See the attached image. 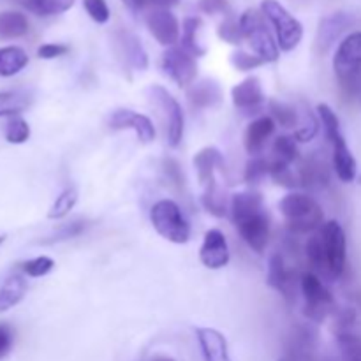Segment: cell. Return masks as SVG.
Segmentation results:
<instances>
[{"label": "cell", "instance_id": "ba28073f", "mask_svg": "<svg viewBox=\"0 0 361 361\" xmlns=\"http://www.w3.org/2000/svg\"><path fill=\"white\" fill-rule=\"evenodd\" d=\"M323 242L324 257H326L330 279H341L345 271L348 263V243H345V233L337 221H330L323 226L319 233Z\"/></svg>", "mask_w": 361, "mask_h": 361}, {"label": "cell", "instance_id": "5bb4252c", "mask_svg": "<svg viewBox=\"0 0 361 361\" xmlns=\"http://www.w3.org/2000/svg\"><path fill=\"white\" fill-rule=\"evenodd\" d=\"M200 259L208 270H221L229 263V247L224 233L219 229H208L204 233L203 245L200 249Z\"/></svg>", "mask_w": 361, "mask_h": 361}, {"label": "cell", "instance_id": "e575fe53", "mask_svg": "<svg viewBox=\"0 0 361 361\" xmlns=\"http://www.w3.org/2000/svg\"><path fill=\"white\" fill-rule=\"evenodd\" d=\"M268 108L271 111V118L277 123H281L282 127H295L298 123V113H296L293 106L286 104V102L270 101L268 102Z\"/></svg>", "mask_w": 361, "mask_h": 361}, {"label": "cell", "instance_id": "3957f363", "mask_svg": "<svg viewBox=\"0 0 361 361\" xmlns=\"http://www.w3.org/2000/svg\"><path fill=\"white\" fill-rule=\"evenodd\" d=\"M334 71L342 90L356 94L361 83V32H353L338 44Z\"/></svg>", "mask_w": 361, "mask_h": 361}, {"label": "cell", "instance_id": "d590c367", "mask_svg": "<svg viewBox=\"0 0 361 361\" xmlns=\"http://www.w3.org/2000/svg\"><path fill=\"white\" fill-rule=\"evenodd\" d=\"M20 268L27 277L39 279L48 275L49 271L55 268V261L48 256H39V257H34V259H28L25 261V263H21Z\"/></svg>", "mask_w": 361, "mask_h": 361}, {"label": "cell", "instance_id": "4316f807", "mask_svg": "<svg viewBox=\"0 0 361 361\" xmlns=\"http://www.w3.org/2000/svg\"><path fill=\"white\" fill-rule=\"evenodd\" d=\"M35 16H55L69 11L76 0H14Z\"/></svg>", "mask_w": 361, "mask_h": 361}, {"label": "cell", "instance_id": "836d02e7", "mask_svg": "<svg viewBox=\"0 0 361 361\" xmlns=\"http://www.w3.org/2000/svg\"><path fill=\"white\" fill-rule=\"evenodd\" d=\"M344 361H361V338L349 331H341L337 337Z\"/></svg>", "mask_w": 361, "mask_h": 361}, {"label": "cell", "instance_id": "7402d4cb", "mask_svg": "<svg viewBox=\"0 0 361 361\" xmlns=\"http://www.w3.org/2000/svg\"><path fill=\"white\" fill-rule=\"evenodd\" d=\"M27 279L21 274H11L0 284V312H7L16 307L27 295Z\"/></svg>", "mask_w": 361, "mask_h": 361}, {"label": "cell", "instance_id": "1f68e13d", "mask_svg": "<svg viewBox=\"0 0 361 361\" xmlns=\"http://www.w3.org/2000/svg\"><path fill=\"white\" fill-rule=\"evenodd\" d=\"M76 203H78V190L74 189V187H67V189H63L62 192L56 196V200L53 201V204L49 207L48 219H55V221H59V219L66 217V215L73 210Z\"/></svg>", "mask_w": 361, "mask_h": 361}, {"label": "cell", "instance_id": "603a6c76", "mask_svg": "<svg viewBox=\"0 0 361 361\" xmlns=\"http://www.w3.org/2000/svg\"><path fill=\"white\" fill-rule=\"evenodd\" d=\"M118 46L122 49V55L126 56V62L137 71H145L148 67V55L145 51L143 44L133 32L122 30L118 32Z\"/></svg>", "mask_w": 361, "mask_h": 361}, {"label": "cell", "instance_id": "cb8c5ba5", "mask_svg": "<svg viewBox=\"0 0 361 361\" xmlns=\"http://www.w3.org/2000/svg\"><path fill=\"white\" fill-rule=\"evenodd\" d=\"M187 95H189L190 104L196 106V108L200 109L212 108V106L219 104L222 99L219 85L210 80H203L200 81V83H194L192 87L189 88V92H187Z\"/></svg>", "mask_w": 361, "mask_h": 361}, {"label": "cell", "instance_id": "9a60e30c", "mask_svg": "<svg viewBox=\"0 0 361 361\" xmlns=\"http://www.w3.org/2000/svg\"><path fill=\"white\" fill-rule=\"evenodd\" d=\"M351 16L344 11H337V13H331L330 16H324L319 21V27H317L316 42H314L316 51L321 53V55L326 53L337 42V39L344 34L345 28L351 25Z\"/></svg>", "mask_w": 361, "mask_h": 361}, {"label": "cell", "instance_id": "30bf717a", "mask_svg": "<svg viewBox=\"0 0 361 361\" xmlns=\"http://www.w3.org/2000/svg\"><path fill=\"white\" fill-rule=\"evenodd\" d=\"M162 73L171 78L178 87H189L197 76V63L183 48H168L161 56Z\"/></svg>", "mask_w": 361, "mask_h": 361}, {"label": "cell", "instance_id": "74e56055", "mask_svg": "<svg viewBox=\"0 0 361 361\" xmlns=\"http://www.w3.org/2000/svg\"><path fill=\"white\" fill-rule=\"evenodd\" d=\"M267 175H270V161L257 155V157H252L249 162H247L243 178H245V182L249 183H257L263 176Z\"/></svg>", "mask_w": 361, "mask_h": 361}, {"label": "cell", "instance_id": "60d3db41", "mask_svg": "<svg viewBox=\"0 0 361 361\" xmlns=\"http://www.w3.org/2000/svg\"><path fill=\"white\" fill-rule=\"evenodd\" d=\"M231 63L233 67L238 71H250L263 66L264 62L257 55H250V53L242 51V49H236V51L231 55Z\"/></svg>", "mask_w": 361, "mask_h": 361}, {"label": "cell", "instance_id": "44dd1931", "mask_svg": "<svg viewBox=\"0 0 361 361\" xmlns=\"http://www.w3.org/2000/svg\"><path fill=\"white\" fill-rule=\"evenodd\" d=\"M264 212L263 208V196L256 190H245V192H238L233 196L231 200V219L233 222L240 224V222L247 221V219L254 217V215Z\"/></svg>", "mask_w": 361, "mask_h": 361}, {"label": "cell", "instance_id": "ac0fdd59", "mask_svg": "<svg viewBox=\"0 0 361 361\" xmlns=\"http://www.w3.org/2000/svg\"><path fill=\"white\" fill-rule=\"evenodd\" d=\"M194 168H196L197 180L201 185L207 190L217 189V182H215V169H222L224 171V159L222 154L214 147H207L200 150L194 157Z\"/></svg>", "mask_w": 361, "mask_h": 361}, {"label": "cell", "instance_id": "484cf974", "mask_svg": "<svg viewBox=\"0 0 361 361\" xmlns=\"http://www.w3.org/2000/svg\"><path fill=\"white\" fill-rule=\"evenodd\" d=\"M28 55L20 46H4L0 48V78L16 76L27 67Z\"/></svg>", "mask_w": 361, "mask_h": 361}, {"label": "cell", "instance_id": "7bdbcfd3", "mask_svg": "<svg viewBox=\"0 0 361 361\" xmlns=\"http://www.w3.org/2000/svg\"><path fill=\"white\" fill-rule=\"evenodd\" d=\"M67 51H69V46L56 44V42H48V44L39 46L37 56H39V59L51 60V59H59V56L66 55Z\"/></svg>", "mask_w": 361, "mask_h": 361}, {"label": "cell", "instance_id": "6da1fadb", "mask_svg": "<svg viewBox=\"0 0 361 361\" xmlns=\"http://www.w3.org/2000/svg\"><path fill=\"white\" fill-rule=\"evenodd\" d=\"M279 208H281V214L284 217L288 228L291 231L300 233V235L310 233L323 226V208L319 207V203L314 197L307 196V194H288V196H284L281 200Z\"/></svg>", "mask_w": 361, "mask_h": 361}, {"label": "cell", "instance_id": "f6af8a7d", "mask_svg": "<svg viewBox=\"0 0 361 361\" xmlns=\"http://www.w3.org/2000/svg\"><path fill=\"white\" fill-rule=\"evenodd\" d=\"M164 164H166V175H168V178L171 180L175 185H178V189H182V187H183V176H182V173H180L178 162L173 161V159H168Z\"/></svg>", "mask_w": 361, "mask_h": 361}, {"label": "cell", "instance_id": "83f0119b", "mask_svg": "<svg viewBox=\"0 0 361 361\" xmlns=\"http://www.w3.org/2000/svg\"><path fill=\"white\" fill-rule=\"evenodd\" d=\"M200 18H185L182 25V48L192 56L204 55V48L200 42Z\"/></svg>", "mask_w": 361, "mask_h": 361}, {"label": "cell", "instance_id": "7c38bea8", "mask_svg": "<svg viewBox=\"0 0 361 361\" xmlns=\"http://www.w3.org/2000/svg\"><path fill=\"white\" fill-rule=\"evenodd\" d=\"M109 129L123 130L130 129L136 133L141 143H152L155 140V127L147 115L133 111V109H115L108 118Z\"/></svg>", "mask_w": 361, "mask_h": 361}, {"label": "cell", "instance_id": "f35d334b", "mask_svg": "<svg viewBox=\"0 0 361 361\" xmlns=\"http://www.w3.org/2000/svg\"><path fill=\"white\" fill-rule=\"evenodd\" d=\"M83 7L95 23L104 25L109 21L111 13H109V7L106 0H83Z\"/></svg>", "mask_w": 361, "mask_h": 361}, {"label": "cell", "instance_id": "8992f818", "mask_svg": "<svg viewBox=\"0 0 361 361\" xmlns=\"http://www.w3.org/2000/svg\"><path fill=\"white\" fill-rule=\"evenodd\" d=\"M261 13L274 27L277 44L282 51H293L303 37V27L279 0H263Z\"/></svg>", "mask_w": 361, "mask_h": 361}, {"label": "cell", "instance_id": "52a82bcc", "mask_svg": "<svg viewBox=\"0 0 361 361\" xmlns=\"http://www.w3.org/2000/svg\"><path fill=\"white\" fill-rule=\"evenodd\" d=\"M300 288H302L303 298H305V316L314 323H323L335 309V300L331 293L312 271L302 275Z\"/></svg>", "mask_w": 361, "mask_h": 361}, {"label": "cell", "instance_id": "8fae6325", "mask_svg": "<svg viewBox=\"0 0 361 361\" xmlns=\"http://www.w3.org/2000/svg\"><path fill=\"white\" fill-rule=\"evenodd\" d=\"M145 21L159 44L173 48L180 41V23L169 9H152L145 14Z\"/></svg>", "mask_w": 361, "mask_h": 361}, {"label": "cell", "instance_id": "8d00e7d4", "mask_svg": "<svg viewBox=\"0 0 361 361\" xmlns=\"http://www.w3.org/2000/svg\"><path fill=\"white\" fill-rule=\"evenodd\" d=\"M219 37L222 41L229 42V44H240L243 41V35H242V28H240V21L235 20L233 16H226L224 21L219 25V30H217Z\"/></svg>", "mask_w": 361, "mask_h": 361}, {"label": "cell", "instance_id": "7a4b0ae2", "mask_svg": "<svg viewBox=\"0 0 361 361\" xmlns=\"http://www.w3.org/2000/svg\"><path fill=\"white\" fill-rule=\"evenodd\" d=\"M317 113H319L326 137L334 145V168L337 171V176L345 183L353 182L356 178V173H358V164H356L355 155L351 154L348 143H345V137L341 130V122H338L337 115H335V111L328 104L317 106Z\"/></svg>", "mask_w": 361, "mask_h": 361}, {"label": "cell", "instance_id": "bcb514c9", "mask_svg": "<svg viewBox=\"0 0 361 361\" xmlns=\"http://www.w3.org/2000/svg\"><path fill=\"white\" fill-rule=\"evenodd\" d=\"M150 361H175V360L169 358V356H154Z\"/></svg>", "mask_w": 361, "mask_h": 361}, {"label": "cell", "instance_id": "b9f144b4", "mask_svg": "<svg viewBox=\"0 0 361 361\" xmlns=\"http://www.w3.org/2000/svg\"><path fill=\"white\" fill-rule=\"evenodd\" d=\"M14 345V330L7 323H0V358H6Z\"/></svg>", "mask_w": 361, "mask_h": 361}, {"label": "cell", "instance_id": "4fadbf2b", "mask_svg": "<svg viewBox=\"0 0 361 361\" xmlns=\"http://www.w3.org/2000/svg\"><path fill=\"white\" fill-rule=\"evenodd\" d=\"M268 286L281 293L282 298L293 305L296 302V275L295 270L286 267V261L281 254H274L268 264Z\"/></svg>", "mask_w": 361, "mask_h": 361}, {"label": "cell", "instance_id": "5b68a950", "mask_svg": "<svg viewBox=\"0 0 361 361\" xmlns=\"http://www.w3.org/2000/svg\"><path fill=\"white\" fill-rule=\"evenodd\" d=\"M150 221L155 231L168 242L182 245L190 240V224L175 201H157L150 210Z\"/></svg>", "mask_w": 361, "mask_h": 361}, {"label": "cell", "instance_id": "f546056e", "mask_svg": "<svg viewBox=\"0 0 361 361\" xmlns=\"http://www.w3.org/2000/svg\"><path fill=\"white\" fill-rule=\"evenodd\" d=\"M296 159H298V148H296L295 136H279L274 143V157L270 161L291 166Z\"/></svg>", "mask_w": 361, "mask_h": 361}, {"label": "cell", "instance_id": "d4e9b609", "mask_svg": "<svg viewBox=\"0 0 361 361\" xmlns=\"http://www.w3.org/2000/svg\"><path fill=\"white\" fill-rule=\"evenodd\" d=\"M28 25L27 16L18 11H2L0 13V41H9V39H20L27 35Z\"/></svg>", "mask_w": 361, "mask_h": 361}, {"label": "cell", "instance_id": "d6986e66", "mask_svg": "<svg viewBox=\"0 0 361 361\" xmlns=\"http://www.w3.org/2000/svg\"><path fill=\"white\" fill-rule=\"evenodd\" d=\"M196 335L204 361H231L228 341L221 331L214 328H197Z\"/></svg>", "mask_w": 361, "mask_h": 361}, {"label": "cell", "instance_id": "4dcf8cb0", "mask_svg": "<svg viewBox=\"0 0 361 361\" xmlns=\"http://www.w3.org/2000/svg\"><path fill=\"white\" fill-rule=\"evenodd\" d=\"M30 99L16 92H0V116H18L28 108Z\"/></svg>", "mask_w": 361, "mask_h": 361}, {"label": "cell", "instance_id": "d6a6232c", "mask_svg": "<svg viewBox=\"0 0 361 361\" xmlns=\"http://www.w3.org/2000/svg\"><path fill=\"white\" fill-rule=\"evenodd\" d=\"M4 136H6L7 143L21 145L30 137V126L20 115L11 116L6 123V129H4Z\"/></svg>", "mask_w": 361, "mask_h": 361}, {"label": "cell", "instance_id": "9c48e42d", "mask_svg": "<svg viewBox=\"0 0 361 361\" xmlns=\"http://www.w3.org/2000/svg\"><path fill=\"white\" fill-rule=\"evenodd\" d=\"M152 102L162 111L166 118V133L171 147H178L183 137V111L175 97L161 85H152L148 88Z\"/></svg>", "mask_w": 361, "mask_h": 361}, {"label": "cell", "instance_id": "ab89813d", "mask_svg": "<svg viewBox=\"0 0 361 361\" xmlns=\"http://www.w3.org/2000/svg\"><path fill=\"white\" fill-rule=\"evenodd\" d=\"M87 228V222L85 221H74L71 224H63L59 231L53 233L48 240H42V243H55V242H63V240L74 238V236L81 235Z\"/></svg>", "mask_w": 361, "mask_h": 361}, {"label": "cell", "instance_id": "277c9868", "mask_svg": "<svg viewBox=\"0 0 361 361\" xmlns=\"http://www.w3.org/2000/svg\"><path fill=\"white\" fill-rule=\"evenodd\" d=\"M240 28L245 41H249L250 48L257 56L267 62H275L279 59V44L274 39L271 32L268 30L264 14L256 9H247L240 16Z\"/></svg>", "mask_w": 361, "mask_h": 361}, {"label": "cell", "instance_id": "ee69618b", "mask_svg": "<svg viewBox=\"0 0 361 361\" xmlns=\"http://www.w3.org/2000/svg\"><path fill=\"white\" fill-rule=\"evenodd\" d=\"M203 13L207 14H228L229 13V4L226 0H200L197 2Z\"/></svg>", "mask_w": 361, "mask_h": 361}, {"label": "cell", "instance_id": "f1b7e54d", "mask_svg": "<svg viewBox=\"0 0 361 361\" xmlns=\"http://www.w3.org/2000/svg\"><path fill=\"white\" fill-rule=\"evenodd\" d=\"M305 254H307V261H309L310 267L321 274L323 277L330 279V271H328V264H326V257H324V249H323V242H321V236L316 235L312 238H309L305 247Z\"/></svg>", "mask_w": 361, "mask_h": 361}, {"label": "cell", "instance_id": "ffe728a7", "mask_svg": "<svg viewBox=\"0 0 361 361\" xmlns=\"http://www.w3.org/2000/svg\"><path fill=\"white\" fill-rule=\"evenodd\" d=\"M274 130L275 120L271 116H261V118L254 120L245 129V134H243V147H245L247 154L257 157L263 152L264 145L270 140Z\"/></svg>", "mask_w": 361, "mask_h": 361}, {"label": "cell", "instance_id": "e0dca14e", "mask_svg": "<svg viewBox=\"0 0 361 361\" xmlns=\"http://www.w3.org/2000/svg\"><path fill=\"white\" fill-rule=\"evenodd\" d=\"M233 104L236 109L245 113H257L261 109L264 102V94L263 88H261L259 78L250 76L247 80H243L242 83H238L236 87H233L231 90Z\"/></svg>", "mask_w": 361, "mask_h": 361}, {"label": "cell", "instance_id": "2e32d148", "mask_svg": "<svg viewBox=\"0 0 361 361\" xmlns=\"http://www.w3.org/2000/svg\"><path fill=\"white\" fill-rule=\"evenodd\" d=\"M240 236L243 242L257 254H263L268 245V238H270V221L264 212L254 215V217L247 219V221L236 224Z\"/></svg>", "mask_w": 361, "mask_h": 361}, {"label": "cell", "instance_id": "7dc6e473", "mask_svg": "<svg viewBox=\"0 0 361 361\" xmlns=\"http://www.w3.org/2000/svg\"><path fill=\"white\" fill-rule=\"evenodd\" d=\"M6 238H7V236H6V235H0V245H2V243H4V242H6Z\"/></svg>", "mask_w": 361, "mask_h": 361}]
</instances>
